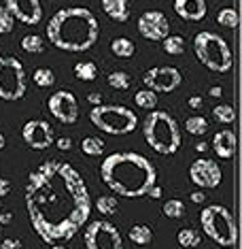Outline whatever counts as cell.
<instances>
[{"instance_id": "52a82bcc", "label": "cell", "mask_w": 242, "mask_h": 249, "mask_svg": "<svg viewBox=\"0 0 242 249\" xmlns=\"http://www.w3.org/2000/svg\"><path fill=\"white\" fill-rule=\"evenodd\" d=\"M89 120L104 134H130L138 126L136 113L121 105H98L89 113Z\"/></svg>"}, {"instance_id": "f546056e", "label": "cell", "mask_w": 242, "mask_h": 249, "mask_svg": "<svg viewBox=\"0 0 242 249\" xmlns=\"http://www.w3.org/2000/svg\"><path fill=\"white\" fill-rule=\"evenodd\" d=\"M109 86L111 88H115V89H128L132 86V77L128 75L126 71H113L111 75H109Z\"/></svg>"}, {"instance_id": "e0dca14e", "label": "cell", "mask_w": 242, "mask_h": 249, "mask_svg": "<svg viewBox=\"0 0 242 249\" xmlns=\"http://www.w3.org/2000/svg\"><path fill=\"white\" fill-rule=\"evenodd\" d=\"M212 149L215 154L221 158V160H232L236 156V149H238V141H236V134L232 130H219L212 139Z\"/></svg>"}, {"instance_id": "d4e9b609", "label": "cell", "mask_w": 242, "mask_h": 249, "mask_svg": "<svg viewBox=\"0 0 242 249\" xmlns=\"http://www.w3.org/2000/svg\"><path fill=\"white\" fill-rule=\"evenodd\" d=\"M75 77L81 81H94L98 77V66L94 62H77L75 64Z\"/></svg>"}, {"instance_id": "277c9868", "label": "cell", "mask_w": 242, "mask_h": 249, "mask_svg": "<svg viewBox=\"0 0 242 249\" xmlns=\"http://www.w3.org/2000/svg\"><path fill=\"white\" fill-rule=\"evenodd\" d=\"M143 134L147 145L161 156L177 154L183 143L181 128H178L177 120L168 111H157V109L149 111V115L145 117L143 124Z\"/></svg>"}, {"instance_id": "e575fe53", "label": "cell", "mask_w": 242, "mask_h": 249, "mask_svg": "<svg viewBox=\"0 0 242 249\" xmlns=\"http://www.w3.org/2000/svg\"><path fill=\"white\" fill-rule=\"evenodd\" d=\"M0 249H24V243L19 239H4L0 243Z\"/></svg>"}, {"instance_id": "f1b7e54d", "label": "cell", "mask_w": 242, "mask_h": 249, "mask_svg": "<svg viewBox=\"0 0 242 249\" xmlns=\"http://www.w3.org/2000/svg\"><path fill=\"white\" fill-rule=\"evenodd\" d=\"M161 211L168 219H181L185 215V202L178 200V198H172V200L164 202V207H161Z\"/></svg>"}, {"instance_id": "7c38bea8", "label": "cell", "mask_w": 242, "mask_h": 249, "mask_svg": "<svg viewBox=\"0 0 242 249\" xmlns=\"http://www.w3.org/2000/svg\"><path fill=\"white\" fill-rule=\"evenodd\" d=\"M189 177L198 188L202 190H212L221 183L223 173L219 168V164L215 160H208V158H198L194 164L189 166Z\"/></svg>"}, {"instance_id": "b9f144b4", "label": "cell", "mask_w": 242, "mask_h": 249, "mask_svg": "<svg viewBox=\"0 0 242 249\" xmlns=\"http://www.w3.org/2000/svg\"><path fill=\"white\" fill-rule=\"evenodd\" d=\"M189 107H191V109H198V107H202V98H200V96H191V98H189Z\"/></svg>"}, {"instance_id": "6da1fadb", "label": "cell", "mask_w": 242, "mask_h": 249, "mask_svg": "<svg viewBox=\"0 0 242 249\" xmlns=\"http://www.w3.org/2000/svg\"><path fill=\"white\" fill-rule=\"evenodd\" d=\"M28 217L45 243L70 241L92 213L83 177L68 162L47 160L28 175L24 192Z\"/></svg>"}, {"instance_id": "8fae6325", "label": "cell", "mask_w": 242, "mask_h": 249, "mask_svg": "<svg viewBox=\"0 0 242 249\" xmlns=\"http://www.w3.org/2000/svg\"><path fill=\"white\" fill-rule=\"evenodd\" d=\"M49 113L58 120L60 124H66V126H72L79 120V103L77 96L68 92V89H60L55 92L51 98L47 100Z\"/></svg>"}, {"instance_id": "44dd1931", "label": "cell", "mask_w": 242, "mask_h": 249, "mask_svg": "<svg viewBox=\"0 0 242 249\" xmlns=\"http://www.w3.org/2000/svg\"><path fill=\"white\" fill-rule=\"evenodd\" d=\"M134 103H136V107H140V109H145V111H153L157 107V94L145 88V89H140V92L134 94Z\"/></svg>"}, {"instance_id": "603a6c76", "label": "cell", "mask_w": 242, "mask_h": 249, "mask_svg": "<svg viewBox=\"0 0 242 249\" xmlns=\"http://www.w3.org/2000/svg\"><path fill=\"white\" fill-rule=\"evenodd\" d=\"M217 21H219V26H223V28H238L240 26V15H238L236 9L225 7L217 13Z\"/></svg>"}, {"instance_id": "7a4b0ae2", "label": "cell", "mask_w": 242, "mask_h": 249, "mask_svg": "<svg viewBox=\"0 0 242 249\" xmlns=\"http://www.w3.org/2000/svg\"><path fill=\"white\" fill-rule=\"evenodd\" d=\"M100 177L113 192L123 198H140L155 185V166L136 151H117L104 158Z\"/></svg>"}, {"instance_id": "4dcf8cb0", "label": "cell", "mask_w": 242, "mask_h": 249, "mask_svg": "<svg viewBox=\"0 0 242 249\" xmlns=\"http://www.w3.org/2000/svg\"><path fill=\"white\" fill-rule=\"evenodd\" d=\"M96 209L102 215H115L117 209H119V202H117L115 196H100L96 200Z\"/></svg>"}, {"instance_id": "bcb514c9", "label": "cell", "mask_w": 242, "mask_h": 249, "mask_svg": "<svg viewBox=\"0 0 242 249\" xmlns=\"http://www.w3.org/2000/svg\"><path fill=\"white\" fill-rule=\"evenodd\" d=\"M49 249H66L64 245H53V247H49Z\"/></svg>"}, {"instance_id": "2e32d148", "label": "cell", "mask_w": 242, "mask_h": 249, "mask_svg": "<svg viewBox=\"0 0 242 249\" xmlns=\"http://www.w3.org/2000/svg\"><path fill=\"white\" fill-rule=\"evenodd\" d=\"M174 11L185 21H200L206 18V0H174Z\"/></svg>"}, {"instance_id": "9a60e30c", "label": "cell", "mask_w": 242, "mask_h": 249, "mask_svg": "<svg viewBox=\"0 0 242 249\" xmlns=\"http://www.w3.org/2000/svg\"><path fill=\"white\" fill-rule=\"evenodd\" d=\"M4 7L13 19H19L26 26H36L43 19L41 0H4Z\"/></svg>"}, {"instance_id": "f6af8a7d", "label": "cell", "mask_w": 242, "mask_h": 249, "mask_svg": "<svg viewBox=\"0 0 242 249\" xmlns=\"http://www.w3.org/2000/svg\"><path fill=\"white\" fill-rule=\"evenodd\" d=\"M195 149H198V151H204V149H206V143H198V145H195Z\"/></svg>"}, {"instance_id": "3957f363", "label": "cell", "mask_w": 242, "mask_h": 249, "mask_svg": "<svg viewBox=\"0 0 242 249\" xmlns=\"http://www.w3.org/2000/svg\"><path fill=\"white\" fill-rule=\"evenodd\" d=\"M100 35L96 15L85 7L60 9L47 24V38L62 52H87Z\"/></svg>"}, {"instance_id": "74e56055", "label": "cell", "mask_w": 242, "mask_h": 249, "mask_svg": "<svg viewBox=\"0 0 242 249\" xmlns=\"http://www.w3.org/2000/svg\"><path fill=\"white\" fill-rule=\"evenodd\" d=\"M191 200L198 202V205H202V202H206V194H204V192H194V194H191Z\"/></svg>"}, {"instance_id": "d590c367", "label": "cell", "mask_w": 242, "mask_h": 249, "mask_svg": "<svg viewBox=\"0 0 242 249\" xmlns=\"http://www.w3.org/2000/svg\"><path fill=\"white\" fill-rule=\"evenodd\" d=\"M9 192H11V181L7 177H0V198L9 196Z\"/></svg>"}, {"instance_id": "8d00e7d4", "label": "cell", "mask_w": 242, "mask_h": 249, "mask_svg": "<svg viewBox=\"0 0 242 249\" xmlns=\"http://www.w3.org/2000/svg\"><path fill=\"white\" fill-rule=\"evenodd\" d=\"M58 147H60V151H68L72 147V141L68 137H62V139H58Z\"/></svg>"}, {"instance_id": "30bf717a", "label": "cell", "mask_w": 242, "mask_h": 249, "mask_svg": "<svg viewBox=\"0 0 242 249\" xmlns=\"http://www.w3.org/2000/svg\"><path fill=\"white\" fill-rule=\"evenodd\" d=\"M143 83L145 88L155 94H168V92H174L183 83V75L174 66H153V69L145 72Z\"/></svg>"}, {"instance_id": "7402d4cb", "label": "cell", "mask_w": 242, "mask_h": 249, "mask_svg": "<svg viewBox=\"0 0 242 249\" xmlns=\"http://www.w3.org/2000/svg\"><path fill=\"white\" fill-rule=\"evenodd\" d=\"M177 241H178V245H181V247L191 249V247H198L200 245L202 236H200V232L195 228H183V230H178Z\"/></svg>"}, {"instance_id": "7dc6e473", "label": "cell", "mask_w": 242, "mask_h": 249, "mask_svg": "<svg viewBox=\"0 0 242 249\" xmlns=\"http://www.w3.org/2000/svg\"><path fill=\"white\" fill-rule=\"evenodd\" d=\"M223 249H227V247H223Z\"/></svg>"}, {"instance_id": "484cf974", "label": "cell", "mask_w": 242, "mask_h": 249, "mask_svg": "<svg viewBox=\"0 0 242 249\" xmlns=\"http://www.w3.org/2000/svg\"><path fill=\"white\" fill-rule=\"evenodd\" d=\"M81 151L85 156H100L104 151V141L100 137H85L81 141Z\"/></svg>"}, {"instance_id": "ffe728a7", "label": "cell", "mask_w": 242, "mask_h": 249, "mask_svg": "<svg viewBox=\"0 0 242 249\" xmlns=\"http://www.w3.org/2000/svg\"><path fill=\"white\" fill-rule=\"evenodd\" d=\"M111 52L117 55V58H132L136 53V45H134L130 38L126 36H119L111 43Z\"/></svg>"}, {"instance_id": "5b68a950", "label": "cell", "mask_w": 242, "mask_h": 249, "mask_svg": "<svg viewBox=\"0 0 242 249\" xmlns=\"http://www.w3.org/2000/svg\"><path fill=\"white\" fill-rule=\"evenodd\" d=\"M194 52L202 66L212 72H227L232 69V49L217 32H198L194 38Z\"/></svg>"}, {"instance_id": "4fadbf2b", "label": "cell", "mask_w": 242, "mask_h": 249, "mask_svg": "<svg viewBox=\"0 0 242 249\" xmlns=\"http://www.w3.org/2000/svg\"><path fill=\"white\" fill-rule=\"evenodd\" d=\"M138 32L147 41H164L170 32V21L161 11H147L138 19Z\"/></svg>"}, {"instance_id": "5bb4252c", "label": "cell", "mask_w": 242, "mask_h": 249, "mask_svg": "<svg viewBox=\"0 0 242 249\" xmlns=\"http://www.w3.org/2000/svg\"><path fill=\"white\" fill-rule=\"evenodd\" d=\"M21 139L28 147L32 149H47L49 145L55 141L53 137V128L49 126L45 120H30L24 124V130H21Z\"/></svg>"}, {"instance_id": "d6a6232c", "label": "cell", "mask_w": 242, "mask_h": 249, "mask_svg": "<svg viewBox=\"0 0 242 249\" xmlns=\"http://www.w3.org/2000/svg\"><path fill=\"white\" fill-rule=\"evenodd\" d=\"M212 115H215V120L221 122V124L236 122V111H234V107H229V105H217L215 109H212Z\"/></svg>"}, {"instance_id": "cb8c5ba5", "label": "cell", "mask_w": 242, "mask_h": 249, "mask_svg": "<svg viewBox=\"0 0 242 249\" xmlns=\"http://www.w3.org/2000/svg\"><path fill=\"white\" fill-rule=\"evenodd\" d=\"M185 130H187V134H191V137H202V134H206V130H208L206 117H202V115L187 117V122H185Z\"/></svg>"}, {"instance_id": "8992f818", "label": "cell", "mask_w": 242, "mask_h": 249, "mask_svg": "<svg viewBox=\"0 0 242 249\" xmlns=\"http://www.w3.org/2000/svg\"><path fill=\"white\" fill-rule=\"evenodd\" d=\"M200 224L208 239H212L221 247H232L238 241V226L234 215L221 205H208L202 209Z\"/></svg>"}, {"instance_id": "f35d334b", "label": "cell", "mask_w": 242, "mask_h": 249, "mask_svg": "<svg viewBox=\"0 0 242 249\" xmlns=\"http://www.w3.org/2000/svg\"><path fill=\"white\" fill-rule=\"evenodd\" d=\"M11 219H13V215H11L9 211L0 213V226H9V224H11Z\"/></svg>"}, {"instance_id": "7bdbcfd3", "label": "cell", "mask_w": 242, "mask_h": 249, "mask_svg": "<svg viewBox=\"0 0 242 249\" xmlns=\"http://www.w3.org/2000/svg\"><path fill=\"white\" fill-rule=\"evenodd\" d=\"M221 94H223L221 88H210V96H215V98H217V96H221Z\"/></svg>"}, {"instance_id": "ba28073f", "label": "cell", "mask_w": 242, "mask_h": 249, "mask_svg": "<svg viewBox=\"0 0 242 249\" xmlns=\"http://www.w3.org/2000/svg\"><path fill=\"white\" fill-rule=\"evenodd\" d=\"M28 89L24 64L13 55H0V100H21Z\"/></svg>"}, {"instance_id": "83f0119b", "label": "cell", "mask_w": 242, "mask_h": 249, "mask_svg": "<svg viewBox=\"0 0 242 249\" xmlns=\"http://www.w3.org/2000/svg\"><path fill=\"white\" fill-rule=\"evenodd\" d=\"M161 43H164V52L168 55H181L185 52V41L178 35H168Z\"/></svg>"}, {"instance_id": "ac0fdd59", "label": "cell", "mask_w": 242, "mask_h": 249, "mask_svg": "<svg viewBox=\"0 0 242 249\" xmlns=\"http://www.w3.org/2000/svg\"><path fill=\"white\" fill-rule=\"evenodd\" d=\"M102 9L113 21H128L130 18V0H102Z\"/></svg>"}, {"instance_id": "836d02e7", "label": "cell", "mask_w": 242, "mask_h": 249, "mask_svg": "<svg viewBox=\"0 0 242 249\" xmlns=\"http://www.w3.org/2000/svg\"><path fill=\"white\" fill-rule=\"evenodd\" d=\"M13 15L7 11V7H0V35H9L11 30H13Z\"/></svg>"}, {"instance_id": "d6986e66", "label": "cell", "mask_w": 242, "mask_h": 249, "mask_svg": "<svg viewBox=\"0 0 242 249\" xmlns=\"http://www.w3.org/2000/svg\"><path fill=\"white\" fill-rule=\"evenodd\" d=\"M128 236H130V241L134 243V245L143 247V245H149V243L153 241V230H151L147 224H136V226L130 228Z\"/></svg>"}, {"instance_id": "ee69618b", "label": "cell", "mask_w": 242, "mask_h": 249, "mask_svg": "<svg viewBox=\"0 0 242 249\" xmlns=\"http://www.w3.org/2000/svg\"><path fill=\"white\" fill-rule=\"evenodd\" d=\"M4 145H7V139H4V134H0V151L4 149Z\"/></svg>"}, {"instance_id": "60d3db41", "label": "cell", "mask_w": 242, "mask_h": 249, "mask_svg": "<svg viewBox=\"0 0 242 249\" xmlns=\"http://www.w3.org/2000/svg\"><path fill=\"white\" fill-rule=\"evenodd\" d=\"M147 196H151V198H161V188H160V185H153V188L147 192Z\"/></svg>"}, {"instance_id": "9c48e42d", "label": "cell", "mask_w": 242, "mask_h": 249, "mask_svg": "<svg viewBox=\"0 0 242 249\" xmlns=\"http://www.w3.org/2000/svg\"><path fill=\"white\" fill-rule=\"evenodd\" d=\"M85 247L87 249H123V239L117 226L104 219H96L85 228Z\"/></svg>"}, {"instance_id": "4316f807", "label": "cell", "mask_w": 242, "mask_h": 249, "mask_svg": "<svg viewBox=\"0 0 242 249\" xmlns=\"http://www.w3.org/2000/svg\"><path fill=\"white\" fill-rule=\"evenodd\" d=\"M32 81H34L38 88H51L55 83V72L51 69H47V66H41V69L34 71Z\"/></svg>"}, {"instance_id": "ab89813d", "label": "cell", "mask_w": 242, "mask_h": 249, "mask_svg": "<svg viewBox=\"0 0 242 249\" xmlns=\"http://www.w3.org/2000/svg\"><path fill=\"white\" fill-rule=\"evenodd\" d=\"M87 100H89V103H92L94 107L102 105V103H100V100H102V96H100V94H96V92H92V94H89V96H87Z\"/></svg>"}, {"instance_id": "1f68e13d", "label": "cell", "mask_w": 242, "mask_h": 249, "mask_svg": "<svg viewBox=\"0 0 242 249\" xmlns=\"http://www.w3.org/2000/svg\"><path fill=\"white\" fill-rule=\"evenodd\" d=\"M43 47H45V43L38 35H26L24 38H21V49L28 52V53H41Z\"/></svg>"}]
</instances>
